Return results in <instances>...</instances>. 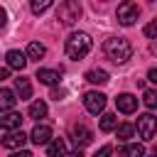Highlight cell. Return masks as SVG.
<instances>
[{"label": "cell", "mask_w": 157, "mask_h": 157, "mask_svg": "<svg viewBox=\"0 0 157 157\" xmlns=\"http://www.w3.org/2000/svg\"><path fill=\"white\" fill-rule=\"evenodd\" d=\"M103 52H105V56H108L113 64H125V61L132 56V44H130L125 37H110V39H105Z\"/></svg>", "instance_id": "cell-1"}, {"label": "cell", "mask_w": 157, "mask_h": 157, "mask_svg": "<svg viewBox=\"0 0 157 157\" xmlns=\"http://www.w3.org/2000/svg\"><path fill=\"white\" fill-rule=\"evenodd\" d=\"M88 52H91V37L86 32H71L69 39H66V56L74 59V61H78Z\"/></svg>", "instance_id": "cell-2"}, {"label": "cell", "mask_w": 157, "mask_h": 157, "mask_svg": "<svg viewBox=\"0 0 157 157\" xmlns=\"http://www.w3.org/2000/svg\"><path fill=\"white\" fill-rule=\"evenodd\" d=\"M115 17H118V22H120L123 27H130V25H135V22H137V17H140V7H137V2H132V0H125V2H120V5H118V12H115Z\"/></svg>", "instance_id": "cell-3"}, {"label": "cell", "mask_w": 157, "mask_h": 157, "mask_svg": "<svg viewBox=\"0 0 157 157\" xmlns=\"http://www.w3.org/2000/svg\"><path fill=\"white\" fill-rule=\"evenodd\" d=\"M56 17H59L64 25H74V22L81 17V5H78L76 0H64V2H59V7H56Z\"/></svg>", "instance_id": "cell-4"}, {"label": "cell", "mask_w": 157, "mask_h": 157, "mask_svg": "<svg viewBox=\"0 0 157 157\" xmlns=\"http://www.w3.org/2000/svg\"><path fill=\"white\" fill-rule=\"evenodd\" d=\"M135 130H137V135L147 142V140H152L155 137V132H157V118L152 115V113H145V115H137V125H135Z\"/></svg>", "instance_id": "cell-5"}, {"label": "cell", "mask_w": 157, "mask_h": 157, "mask_svg": "<svg viewBox=\"0 0 157 157\" xmlns=\"http://www.w3.org/2000/svg\"><path fill=\"white\" fill-rule=\"evenodd\" d=\"M83 108H86L88 113H93V115L103 113V108H105V96H103L101 91H88V93L83 96Z\"/></svg>", "instance_id": "cell-6"}, {"label": "cell", "mask_w": 157, "mask_h": 157, "mask_svg": "<svg viewBox=\"0 0 157 157\" xmlns=\"http://www.w3.org/2000/svg\"><path fill=\"white\" fill-rule=\"evenodd\" d=\"M25 142H27V135H25L22 130L7 132V135L2 137V147H7V150H22V147H25Z\"/></svg>", "instance_id": "cell-7"}, {"label": "cell", "mask_w": 157, "mask_h": 157, "mask_svg": "<svg viewBox=\"0 0 157 157\" xmlns=\"http://www.w3.org/2000/svg\"><path fill=\"white\" fill-rule=\"evenodd\" d=\"M115 105H118V110L120 113H135L137 110V98L132 96V93H120L118 98H115Z\"/></svg>", "instance_id": "cell-8"}, {"label": "cell", "mask_w": 157, "mask_h": 157, "mask_svg": "<svg viewBox=\"0 0 157 157\" xmlns=\"http://www.w3.org/2000/svg\"><path fill=\"white\" fill-rule=\"evenodd\" d=\"M5 59H7V69H17V71H22V69L27 66V54H22L20 49H10V52L5 54Z\"/></svg>", "instance_id": "cell-9"}, {"label": "cell", "mask_w": 157, "mask_h": 157, "mask_svg": "<svg viewBox=\"0 0 157 157\" xmlns=\"http://www.w3.org/2000/svg\"><path fill=\"white\" fill-rule=\"evenodd\" d=\"M20 125H22V115H20V113H15V110H10V113H5V115L0 118V128H2V130H7V132L20 130Z\"/></svg>", "instance_id": "cell-10"}, {"label": "cell", "mask_w": 157, "mask_h": 157, "mask_svg": "<svg viewBox=\"0 0 157 157\" xmlns=\"http://www.w3.org/2000/svg\"><path fill=\"white\" fill-rule=\"evenodd\" d=\"M29 140H32L34 145H49V142H52V128H49V125H34Z\"/></svg>", "instance_id": "cell-11"}, {"label": "cell", "mask_w": 157, "mask_h": 157, "mask_svg": "<svg viewBox=\"0 0 157 157\" xmlns=\"http://www.w3.org/2000/svg\"><path fill=\"white\" fill-rule=\"evenodd\" d=\"M74 140H76V145H78V150H81L83 145H88V142L93 140V132H91L83 123H76V125H74Z\"/></svg>", "instance_id": "cell-12"}, {"label": "cell", "mask_w": 157, "mask_h": 157, "mask_svg": "<svg viewBox=\"0 0 157 157\" xmlns=\"http://www.w3.org/2000/svg\"><path fill=\"white\" fill-rule=\"evenodd\" d=\"M37 78L44 86H56L59 78H61V71H56V69H39L37 71Z\"/></svg>", "instance_id": "cell-13"}, {"label": "cell", "mask_w": 157, "mask_h": 157, "mask_svg": "<svg viewBox=\"0 0 157 157\" xmlns=\"http://www.w3.org/2000/svg\"><path fill=\"white\" fill-rule=\"evenodd\" d=\"M15 103H17L15 91H10V88H0V113H10V110L15 108Z\"/></svg>", "instance_id": "cell-14"}, {"label": "cell", "mask_w": 157, "mask_h": 157, "mask_svg": "<svg viewBox=\"0 0 157 157\" xmlns=\"http://www.w3.org/2000/svg\"><path fill=\"white\" fill-rule=\"evenodd\" d=\"M15 96H20V101L32 98V83H29V78H15Z\"/></svg>", "instance_id": "cell-15"}, {"label": "cell", "mask_w": 157, "mask_h": 157, "mask_svg": "<svg viewBox=\"0 0 157 157\" xmlns=\"http://www.w3.org/2000/svg\"><path fill=\"white\" fill-rule=\"evenodd\" d=\"M47 155L49 157H66V142L61 137H54L49 145H47Z\"/></svg>", "instance_id": "cell-16"}, {"label": "cell", "mask_w": 157, "mask_h": 157, "mask_svg": "<svg viewBox=\"0 0 157 157\" xmlns=\"http://www.w3.org/2000/svg\"><path fill=\"white\" fill-rule=\"evenodd\" d=\"M86 81H91V83H108L110 78H108V71L105 69H91V71H86V76H83Z\"/></svg>", "instance_id": "cell-17"}, {"label": "cell", "mask_w": 157, "mask_h": 157, "mask_svg": "<svg viewBox=\"0 0 157 157\" xmlns=\"http://www.w3.org/2000/svg\"><path fill=\"white\" fill-rule=\"evenodd\" d=\"M44 54H47V49H44L42 42H29V44H27V59H37V61H39Z\"/></svg>", "instance_id": "cell-18"}, {"label": "cell", "mask_w": 157, "mask_h": 157, "mask_svg": "<svg viewBox=\"0 0 157 157\" xmlns=\"http://www.w3.org/2000/svg\"><path fill=\"white\" fill-rule=\"evenodd\" d=\"M115 132H118V140H120V142H128V140L135 135V125H130V123H120V125L115 128Z\"/></svg>", "instance_id": "cell-19"}, {"label": "cell", "mask_w": 157, "mask_h": 157, "mask_svg": "<svg viewBox=\"0 0 157 157\" xmlns=\"http://www.w3.org/2000/svg\"><path fill=\"white\" fill-rule=\"evenodd\" d=\"M44 115H47V103H44V101H34V103H29V118L39 120V118H44Z\"/></svg>", "instance_id": "cell-20"}, {"label": "cell", "mask_w": 157, "mask_h": 157, "mask_svg": "<svg viewBox=\"0 0 157 157\" xmlns=\"http://www.w3.org/2000/svg\"><path fill=\"white\" fill-rule=\"evenodd\" d=\"M115 128H118V118L113 113H103V118H101V132H110Z\"/></svg>", "instance_id": "cell-21"}, {"label": "cell", "mask_w": 157, "mask_h": 157, "mask_svg": "<svg viewBox=\"0 0 157 157\" xmlns=\"http://www.w3.org/2000/svg\"><path fill=\"white\" fill-rule=\"evenodd\" d=\"M123 157H145V147L142 145H125L123 147Z\"/></svg>", "instance_id": "cell-22"}, {"label": "cell", "mask_w": 157, "mask_h": 157, "mask_svg": "<svg viewBox=\"0 0 157 157\" xmlns=\"http://www.w3.org/2000/svg\"><path fill=\"white\" fill-rule=\"evenodd\" d=\"M142 103H145L150 110H157V91H152V88L145 91V93H142Z\"/></svg>", "instance_id": "cell-23"}, {"label": "cell", "mask_w": 157, "mask_h": 157, "mask_svg": "<svg viewBox=\"0 0 157 157\" xmlns=\"http://www.w3.org/2000/svg\"><path fill=\"white\" fill-rule=\"evenodd\" d=\"M29 7H32V12H34V15H42V12H47V10L52 7V0H34Z\"/></svg>", "instance_id": "cell-24"}, {"label": "cell", "mask_w": 157, "mask_h": 157, "mask_svg": "<svg viewBox=\"0 0 157 157\" xmlns=\"http://www.w3.org/2000/svg\"><path fill=\"white\" fill-rule=\"evenodd\" d=\"M145 37H150V39H155V37H157V20H152V22L145 27Z\"/></svg>", "instance_id": "cell-25"}, {"label": "cell", "mask_w": 157, "mask_h": 157, "mask_svg": "<svg viewBox=\"0 0 157 157\" xmlns=\"http://www.w3.org/2000/svg\"><path fill=\"white\" fill-rule=\"evenodd\" d=\"M110 155H113V147H110V145H103L101 150H96L93 157H110Z\"/></svg>", "instance_id": "cell-26"}, {"label": "cell", "mask_w": 157, "mask_h": 157, "mask_svg": "<svg viewBox=\"0 0 157 157\" xmlns=\"http://www.w3.org/2000/svg\"><path fill=\"white\" fill-rule=\"evenodd\" d=\"M10 157H32V152H29V150H15Z\"/></svg>", "instance_id": "cell-27"}, {"label": "cell", "mask_w": 157, "mask_h": 157, "mask_svg": "<svg viewBox=\"0 0 157 157\" xmlns=\"http://www.w3.org/2000/svg\"><path fill=\"white\" fill-rule=\"evenodd\" d=\"M7 25V12H5V7H0V29Z\"/></svg>", "instance_id": "cell-28"}, {"label": "cell", "mask_w": 157, "mask_h": 157, "mask_svg": "<svg viewBox=\"0 0 157 157\" xmlns=\"http://www.w3.org/2000/svg\"><path fill=\"white\" fill-rule=\"evenodd\" d=\"M52 98H54V101H61V98H64V91H61V88H54V91H52Z\"/></svg>", "instance_id": "cell-29"}, {"label": "cell", "mask_w": 157, "mask_h": 157, "mask_svg": "<svg viewBox=\"0 0 157 157\" xmlns=\"http://www.w3.org/2000/svg\"><path fill=\"white\" fill-rule=\"evenodd\" d=\"M147 78H150L152 83H157V69H150V71H147Z\"/></svg>", "instance_id": "cell-30"}, {"label": "cell", "mask_w": 157, "mask_h": 157, "mask_svg": "<svg viewBox=\"0 0 157 157\" xmlns=\"http://www.w3.org/2000/svg\"><path fill=\"white\" fill-rule=\"evenodd\" d=\"M7 76H10V69H7V66H5V69H0V81H2V78H7Z\"/></svg>", "instance_id": "cell-31"}, {"label": "cell", "mask_w": 157, "mask_h": 157, "mask_svg": "<svg viewBox=\"0 0 157 157\" xmlns=\"http://www.w3.org/2000/svg\"><path fill=\"white\" fill-rule=\"evenodd\" d=\"M66 157H83V152H81V150H76V152H71V155H66Z\"/></svg>", "instance_id": "cell-32"}, {"label": "cell", "mask_w": 157, "mask_h": 157, "mask_svg": "<svg viewBox=\"0 0 157 157\" xmlns=\"http://www.w3.org/2000/svg\"><path fill=\"white\" fill-rule=\"evenodd\" d=\"M152 52H155V54H157V44H152Z\"/></svg>", "instance_id": "cell-33"}, {"label": "cell", "mask_w": 157, "mask_h": 157, "mask_svg": "<svg viewBox=\"0 0 157 157\" xmlns=\"http://www.w3.org/2000/svg\"><path fill=\"white\" fill-rule=\"evenodd\" d=\"M155 155H157V147H155Z\"/></svg>", "instance_id": "cell-34"}, {"label": "cell", "mask_w": 157, "mask_h": 157, "mask_svg": "<svg viewBox=\"0 0 157 157\" xmlns=\"http://www.w3.org/2000/svg\"><path fill=\"white\" fill-rule=\"evenodd\" d=\"M155 157H157V155H155Z\"/></svg>", "instance_id": "cell-35"}]
</instances>
